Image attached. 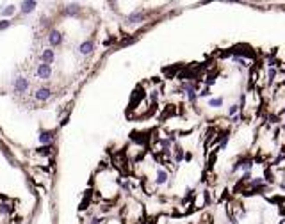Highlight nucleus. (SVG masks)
I'll list each match as a JSON object with an SVG mask.
<instances>
[{"label":"nucleus","mask_w":285,"mask_h":224,"mask_svg":"<svg viewBox=\"0 0 285 224\" xmlns=\"http://www.w3.org/2000/svg\"><path fill=\"white\" fill-rule=\"evenodd\" d=\"M29 89V82H27V78H23V76H20L14 80V91H18V93H23V91H27Z\"/></svg>","instance_id":"obj_1"},{"label":"nucleus","mask_w":285,"mask_h":224,"mask_svg":"<svg viewBox=\"0 0 285 224\" xmlns=\"http://www.w3.org/2000/svg\"><path fill=\"white\" fill-rule=\"evenodd\" d=\"M248 187L251 188V190H260V188H264V178H251L249 182H248Z\"/></svg>","instance_id":"obj_2"},{"label":"nucleus","mask_w":285,"mask_h":224,"mask_svg":"<svg viewBox=\"0 0 285 224\" xmlns=\"http://www.w3.org/2000/svg\"><path fill=\"white\" fill-rule=\"evenodd\" d=\"M50 73H52L50 64H39V68H38V76L39 78H48Z\"/></svg>","instance_id":"obj_3"},{"label":"nucleus","mask_w":285,"mask_h":224,"mask_svg":"<svg viewBox=\"0 0 285 224\" xmlns=\"http://www.w3.org/2000/svg\"><path fill=\"white\" fill-rule=\"evenodd\" d=\"M80 54H84V55H89L91 52H93V41L91 39H87V41H84L82 45H80Z\"/></svg>","instance_id":"obj_4"},{"label":"nucleus","mask_w":285,"mask_h":224,"mask_svg":"<svg viewBox=\"0 0 285 224\" xmlns=\"http://www.w3.org/2000/svg\"><path fill=\"white\" fill-rule=\"evenodd\" d=\"M50 96H52V93H50L48 87H41V89L36 91V100H43V101H45V100H48Z\"/></svg>","instance_id":"obj_5"},{"label":"nucleus","mask_w":285,"mask_h":224,"mask_svg":"<svg viewBox=\"0 0 285 224\" xmlns=\"http://www.w3.org/2000/svg\"><path fill=\"white\" fill-rule=\"evenodd\" d=\"M48 41H50V45H61L62 43V36H61V32H57V30H52L50 32V36H48Z\"/></svg>","instance_id":"obj_6"},{"label":"nucleus","mask_w":285,"mask_h":224,"mask_svg":"<svg viewBox=\"0 0 285 224\" xmlns=\"http://www.w3.org/2000/svg\"><path fill=\"white\" fill-rule=\"evenodd\" d=\"M41 61H43V64H50V62L54 61V52H52V50H43Z\"/></svg>","instance_id":"obj_7"},{"label":"nucleus","mask_w":285,"mask_h":224,"mask_svg":"<svg viewBox=\"0 0 285 224\" xmlns=\"http://www.w3.org/2000/svg\"><path fill=\"white\" fill-rule=\"evenodd\" d=\"M34 7H36V2H34V0H30V2H23V4H21V11H23V13H32Z\"/></svg>","instance_id":"obj_8"},{"label":"nucleus","mask_w":285,"mask_h":224,"mask_svg":"<svg viewBox=\"0 0 285 224\" xmlns=\"http://www.w3.org/2000/svg\"><path fill=\"white\" fill-rule=\"evenodd\" d=\"M166 182H168V173L160 169V171L157 173V185H164Z\"/></svg>","instance_id":"obj_9"},{"label":"nucleus","mask_w":285,"mask_h":224,"mask_svg":"<svg viewBox=\"0 0 285 224\" xmlns=\"http://www.w3.org/2000/svg\"><path fill=\"white\" fill-rule=\"evenodd\" d=\"M143 16H144V14H143L141 11H137V13H132V14L128 16V23H139V21L143 20Z\"/></svg>","instance_id":"obj_10"},{"label":"nucleus","mask_w":285,"mask_h":224,"mask_svg":"<svg viewBox=\"0 0 285 224\" xmlns=\"http://www.w3.org/2000/svg\"><path fill=\"white\" fill-rule=\"evenodd\" d=\"M52 139H54V135H52L50 132H43V133L39 135V141H41V142H50Z\"/></svg>","instance_id":"obj_11"},{"label":"nucleus","mask_w":285,"mask_h":224,"mask_svg":"<svg viewBox=\"0 0 285 224\" xmlns=\"http://www.w3.org/2000/svg\"><path fill=\"white\" fill-rule=\"evenodd\" d=\"M221 105H223V98H212L209 101V107H214V109H216V107H221Z\"/></svg>","instance_id":"obj_12"},{"label":"nucleus","mask_w":285,"mask_h":224,"mask_svg":"<svg viewBox=\"0 0 285 224\" xmlns=\"http://www.w3.org/2000/svg\"><path fill=\"white\" fill-rule=\"evenodd\" d=\"M14 13V5H7L5 9H2V16H11Z\"/></svg>","instance_id":"obj_13"},{"label":"nucleus","mask_w":285,"mask_h":224,"mask_svg":"<svg viewBox=\"0 0 285 224\" xmlns=\"http://www.w3.org/2000/svg\"><path fill=\"white\" fill-rule=\"evenodd\" d=\"M185 93H187V98H189V101H196L198 94H196V91H194V87H192V89H189V91H185Z\"/></svg>","instance_id":"obj_14"},{"label":"nucleus","mask_w":285,"mask_h":224,"mask_svg":"<svg viewBox=\"0 0 285 224\" xmlns=\"http://www.w3.org/2000/svg\"><path fill=\"white\" fill-rule=\"evenodd\" d=\"M239 112V105H230V109H228V116H233V114H237Z\"/></svg>","instance_id":"obj_15"},{"label":"nucleus","mask_w":285,"mask_h":224,"mask_svg":"<svg viewBox=\"0 0 285 224\" xmlns=\"http://www.w3.org/2000/svg\"><path fill=\"white\" fill-rule=\"evenodd\" d=\"M228 144V135H223V139H221V142H219V149H225Z\"/></svg>","instance_id":"obj_16"},{"label":"nucleus","mask_w":285,"mask_h":224,"mask_svg":"<svg viewBox=\"0 0 285 224\" xmlns=\"http://www.w3.org/2000/svg\"><path fill=\"white\" fill-rule=\"evenodd\" d=\"M77 11H78V5H77V4H73V5H68V13H70V14H75Z\"/></svg>","instance_id":"obj_17"},{"label":"nucleus","mask_w":285,"mask_h":224,"mask_svg":"<svg viewBox=\"0 0 285 224\" xmlns=\"http://www.w3.org/2000/svg\"><path fill=\"white\" fill-rule=\"evenodd\" d=\"M9 212H11L9 205H0V213H9Z\"/></svg>","instance_id":"obj_18"},{"label":"nucleus","mask_w":285,"mask_h":224,"mask_svg":"<svg viewBox=\"0 0 285 224\" xmlns=\"http://www.w3.org/2000/svg\"><path fill=\"white\" fill-rule=\"evenodd\" d=\"M11 25V21H7V20H4V21H0V29H7Z\"/></svg>","instance_id":"obj_19"},{"label":"nucleus","mask_w":285,"mask_h":224,"mask_svg":"<svg viewBox=\"0 0 285 224\" xmlns=\"http://www.w3.org/2000/svg\"><path fill=\"white\" fill-rule=\"evenodd\" d=\"M274 76H276V70H274V68H271V70H269V78L273 80Z\"/></svg>","instance_id":"obj_20"},{"label":"nucleus","mask_w":285,"mask_h":224,"mask_svg":"<svg viewBox=\"0 0 285 224\" xmlns=\"http://www.w3.org/2000/svg\"><path fill=\"white\" fill-rule=\"evenodd\" d=\"M209 87H205V89H201V93H200V96H209Z\"/></svg>","instance_id":"obj_21"}]
</instances>
